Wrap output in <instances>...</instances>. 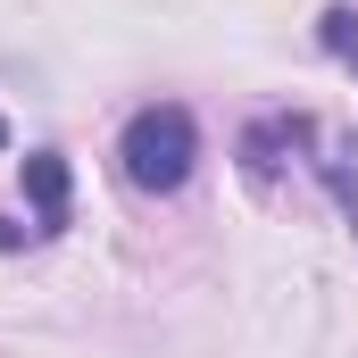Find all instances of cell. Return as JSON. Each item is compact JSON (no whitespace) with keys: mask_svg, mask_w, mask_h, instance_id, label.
<instances>
[{"mask_svg":"<svg viewBox=\"0 0 358 358\" xmlns=\"http://www.w3.org/2000/svg\"><path fill=\"white\" fill-rule=\"evenodd\" d=\"M25 192H34V208H42L34 234H59V225H67V159H59V150H34V159H25Z\"/></svg>","mask_w":358,"mask_h":358,"instance_id":"2","label":"cell"},{"mask_svg":"<svg viewBox=\"0 0 358 358\" xmlns=\"http://www.w3.org/2000/svg\"><path fill=\"white\" fill-rule=\"evenodd\" d=\"M0 150H8V117H0Z\"/></svg>","mask_w":358,"mask_h":358,"instance_id":"4","label":"cell"},{"mask_svg":"<svg viewBox=\"0 0 358 358\" xmlns=\"http://www.w3.org/2000/svg\"><path fill=\"white\" fill-rule=\"evenodd\" d=\"M117 167H125L134 192H183L192 167H200V125H192V108H176V100L134 108L125 134H117Z\"/></svg>","mask_w":358,"mask_h":358,"instance_id":"1","label":"cell"},{"mask_svg":"<svg viewBox=\"0 0 358 358\" xmlns=\"http://www.w3.org/2000/svg\"><path fill=\"white\" fill-rule=\"evenodd\" d=\"M317 34H325V50H334L342 67H358V8H325V25H317Z\"/></svg>","mask_w":358,"mask_h":358,"instance_id":"3","label":"cell"}]
</instances>
